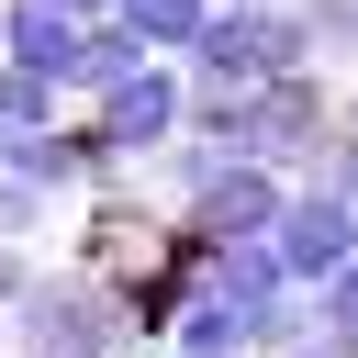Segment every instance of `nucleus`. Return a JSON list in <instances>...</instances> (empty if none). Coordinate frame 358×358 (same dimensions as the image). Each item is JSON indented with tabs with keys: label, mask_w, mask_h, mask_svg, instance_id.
I'll list each match as a JSON object with an SVG mask.
<instances>
[{
	"label": "nucleus",
	"mask_w": 358,
	"mask_h": 358,
	"mask_svg": "<svg viewBox=\"0 0 358 358\" xmlns=\"http://www.w3.org/2000/svg\"><path fill=\"white\" fill-rule=\"evenodd\" d=\"M11 336L45 347V358H134V347H145V324H134V302H123V280H112L101 257L45 268V280L11 302Z\"/></svg>",
	"instance_id": "nucleus-1"
},
{
	"label": "nucleus",
	"mask_w": 358,
	"mask_h": 358,
	"mask_svg": "<svg viewBox=\"0 0 358 358\" xmlns=\"http://www.w3.org/2000/svg\"><path fill=\"white\" fill-rule=\"evenodd\" d=\"M313 67V34L291 0H213V22L190 34V90H268Z\"/></svg>",
	"instance_id": "nucleus-2"
},
{
	"label": "nucleus",
	"mask_w": 358,
	"mask_h": 358,
	"mask_svg": "<svg viewBox=\"0 0 358 358\" xmlns=\"http://www.w3.org/2000/svg\"><path fill=\"white\" fill-rule=\"evenodd\" d=\"M90 123L112 134V157H123V168H145V157L190 123V56H145V67H123V78L90 101Z\"/></svg>",
	"instance_id": "nucleus-3"
},
{
	"label": "nucleus",
	"mask_w": 358,
	"mask_h": 358,
	"mask_svg": "<svg viewBox=\"0 0 358 358\" xmlns=\"http://www.w3.org/2000/svg\"><path fill=\"white\" fill-rule=\"evenodd\" d=\"M336 112H347V90L324 78V56L291 67V78H268V90H257V157H268V168H324Z\"/></svg>",
	"instance_id": "nucleus-4"
},
{
	"label": "nucleus",
	"mask_w": 358,
	"mask_h": 358,
	"mask_svg": "<svg viewBox=\"0 0 358 358\" xmlns=\"http://www.w3.org/2000/svg\"><path fill=\"white\" fill-rule=\"evenodd\" d=\"M268 246L291 257V280H302V291H324V280L358 257V201H347L336 179H291V201H280Z\"/></svg>",
	"instance_id": "nucleus-5"
},
{
	"label": "nucleus",
	"mask_w": 358,
	"mask_h": 358,
	"mask_svg": "<svg viewBox=\"0 0 358 358\" xmlns=\"http://www.w3.org/2000/svg\"><path fill=\"white\" fill-rule=\"evenodd\" d=\"M157 358H268V324H257L246 302H224V291L201 280V291H190V313H179L168 336H157Z\"/></svg>",
	"instance_id": "nucleus-6"
},
{
	"label": "nucleus",
	"mask_w": 358,
	"mask_h": 358,
	"mask_svg": "<svg viewBox=\"0 0 358 358\" xmlns=\"http://www.w3.org/2000/svg\"><path fill=\"white\" fill-rule=\"evenodd\" d=\"M78 45H90V22H67L56 0H11V45L0 56H22V67H45V78L78 90Z\"/></svg>",
	"instance_id": "nucleus-7"
},
{
	"label": "nucleus",
	"mask_w": 358,
	"mask_h": 358,
	"mask_svg": "<svg viewBox=\"0 0 358 358\" xmlns=\"http://www.w3.org/2000/svg\"><path fill=\"white\" fill-rule=\"evenodd\" d=\"M67 78H45V67H22V56H0V134H34V123H67Z\"/></svg>",
	"instance_id": "nucleus-8"
},
{
	"label": "nucleus",
	"mask_w": 358,
	"mask_h": 358,
	"mask_svg": "<svg viewBox=\"0 0 358 358\" xmlns=\"http://www.w3.org/2000/svg\"><path fill=\"white\" fill-rule=\"evenodd\" d=\"M112 22H123L145 56H190V34L213 22V0H112Z\"/></svg>",
	"instance_id": "nucleus-9"
},
{
	"label": "nucleus",
	"mask_w": 358,
	"mask_h": 358,
	"mask_svg": "<svg viewBox=\"0 0 358 358\" xmlns=\"http://www.w3.org/2000/svg\"><path fill=\"white\" fill-rule=\"evenodd\" d=\"M123 67H145V45H134L123 22H90V45H78V101H101Z\"/></svg>",
	"instance_id": "nucleus-10"
},
{
	"label": "nucleus",
	"mask_w": 358,
	"mask_h": 358,
	"mask_svg": "<svg viewBox=\"0 0 358 358\" xmlns=\"http://www.w3.org/2000/svg\"><path fill=\"white\" fill-rule=\"evenodd\" d=\"M291 11H302V34H313L324 67H358V0H291Z\"/></svg>",
	"instance_id": "nucleus-11"
},
{
	"label": "nucleus",
	"mask_w": 358,
	"mask_h": 358,
	"mask_svg": "<svg viewBox=\"0 0 358 358\" xmlns=\"http://www.w3.org/2000/svg\"><path fill=\"white\" fill-rule=\"evenodd\" d=\"M313 179H336L347 201H358V90H347V112H336V145H324V168Z\"/></svg>",
	"instance_id": "nucleus-12"
},
{
	"label": "nucleus",
	"mask_w": 358,
	"mask_h": 358,
	"mask_svg": "<svg viewBox=\"0 0 358 358\" xmlns=\"http://www.w3.org/2000/svg\"><path fill=\"white\" fill-rule=\"evenodd\" d=\"M45 213H67V201H45V190L0 179V235H45Z\"/></svg>",
	"instance_id": "nucleus-13"
},
{
	"label": "nucleus",
	"mask_w": 358,
	"mask_h": 358,
	"mask_svg": "<svg viewBox=\"0 0 358 358\" xmlns=\"http://www.w3.org/2000/svg\"><path fill=\"white\" fill-rule=\"evenodd\" d=\"M56 11H67V22H112V0H56Z\"/></svg>",
	"instance_id": "nucleus-14"
},
{
	"label": "nucleus",
	"mask_w": 358,
	"mask_h": 358,
	"mask_svg": "<svg viewBox=\"0 0 358 358\" xmlns=\"http://www.w3.org/2000/svg\"><path fill=\"white\" fill-rule=\"evenodd\" d=\"M0 45H11V0H0Z\"/></svg>",
	"instance_id": "nucleus-15"
},
{
	"label": "nucleus",
	"mask_w": 358,
	"mask_h": 358,
	"mask_svg": "<svg viewBox=\"0 0 358 358\" xmlns=\"http://www.w3.org/2000/svg\"><path fill=\"white\" fill-rule=\"evenodd\" d=\"M0 347H11V313H0Z\"/></svg>",
	"instance_id": "nucleus-16"
}]
</instances>
